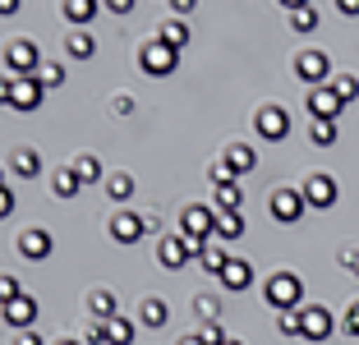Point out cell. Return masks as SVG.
I'll list each match as a JSON object with an SVG mask.
<instances>
[{"label": "cell", "instance_id": "obj_53", "mask_svg": "<svg viewBox=\"0 0 359 345\" xmlns=\"http://www.w3.org/2000/svg\"><path fill=\"white\" fill-rule=\"evenodd\" d=\"M0 184H5V175H0Z\"/></svg>", "mask_w": 359, "mask_h": 345}, {"label": "cell", "instance_id": "obj_19", "mask_svg": "<svg viewBox=\"0 0 359 345\" xmlns=\"http://www.w3.org/2000/svg\"><path fill=\"white\" fill-rule=\"evenodd\" d=\"M51 189H55V198H74L83 189V180H79L74 166H60V170H51Z\"/></svg>", "mask_w": 359, "mask_h": 345}, {"label": "cell", "instance_id": "obj_27", "mask_svg": "<svg viewBox=\"0 0 359 345\" xmlns=\"http://www.w3.org/2000/svg\"><path fill=\"white\" fill-rule=\"evenodd\" d=\"M138 318H143V327H166L170 323V309H166V299H143Z\"/></svg>", "mask_w": 359, "mask_h": 345}, {"label": "cell", "instance_id": "obj_40", "mask_svg": "<svg viewBox=\"0 0 359 345\" xmlns=\"http://www.w3.org/2000/svg\"><path fill=\"white\" fill-rule=\"evenodd\" d=\"M346 332H350V336H359V299L346 309Z\"/></svg>", "mask_w": 359, "mask_h": 345}, {"label": "cell", "instance_id": "obj_41", "mask_svg": "<svg viewBox=\"0 0 359 345\" xmlns=\"http://www.w3.org/2000/svg\"><path fill=\"white\" fill-rule=\"evenodd\" d=\"M111 111H116V115H129V111H134V97H129V93H120L116 102H111Z\"/></svg>", "mask_w": 359, "mask_h": 345}, {"label": "cell", "instance_id": "obj_24", "mask_svg": "<svg viewBox=\"0 0 359 345\" xmlns=\"http://www.w3.org/2000/svg\"><path fill=\"white\" fill-rule=\"evenodd\" d=\"M134 336H138V327L129 323V318H111V323H106V345H134Z\"/></svg>", "mask_w": 359, "mask_h": 345}, {"label": "cell", "instance_id": "obj_29", "mask_svg": "<svg viewBox=\"0 0 359 345\" xmlns=\"http://www.w3.org/2000/svg\"><path fill=\"white\" fill-rule=\"evenodd\" d=\"M106 194H111L116 203H129V198H134V175H125V170L111 175V180H106Z\"/></svg>", "mask_w": 359, "mask_h": 345}, {"label": "cell", "instance_id": "obj_4", "mask_svg": "<svg viewBox=\"0 0 359 345\" xmlns=\"http://www.w3.org/2000/svg\"><path fill=\"white\" fill-rule=\"evenodd\" d=\"M175 65H180V51H175V46H166L161 37L143 42V51H138V69L152 74V79H166V74H175Z\"/></svg>", "mask_w": 359, "mask_h": 345}, {"label": "cell", "instance_id": "obj_10", "mask_svg": "<svg viewBox=\"0 0 359 345\" xmlns=\"http://www.w3.org/2000/svg\"><path fill=\"white\" fill-rule=\"evenodd\" d=\"M51 249H55V240H51V230H42V226H28L19 235V253L28 262H42V258H51Z\"/></svg>", "mask_w": 359, "mask_h": 345}, {"label": "cell", "instance_id": "obj_6", "mask_svg": "<svg viewBox=\"0 0 359 345\" xmlns=\"http://www.w3.org/2000/svg\"><path fill=\"white\" fill-rule=\"evenodd\" d=\"M254 125H258V134L267 138V143H281L285 134H290V115H285V106H276V102H267L263 111L254 115Z\"/></svg>", "mask_w": 359, "mask_h": 345}, {"label": "cell", "instance_id": "obj_30", "mask_svg": "<svg viewBox=\"0 0 359 345\" xmlns=\"http://www.w3.org/2000/svg\"><path fill=\"white\" fill-rule=\"evenodd\" d=\"M309 138H313L318 147H332L337 143V120H313V125H309Z\"/></svg>", "mask_w": 359, "mask_h": 345}, {"label": "cell", "instance_id": "obj_52", "mask_svg": "<svg viewBox=\"0 0 359 345\" xmlns=\"http://www.w3.org/2000/svg\"><path fill=\"white\" fill-rule=\"evenodd\" d=\"M222 345H244V341H235V336H226V341H222Z\"/></svg>", "mask_w": 359, "mask_h": 345}, {"label": "cell", "instance_id": "obj_31", "mask_svg": "<svg viewBox=\"0 0 359 345\" xmlns=\"http://www.w3.org/2000/svg\"><path fill=\"white\" fill-rule=\"evenodd\" d=\"M276 327H281V336H304V309L281 313V318H276Z\"/></svg>", "mask_w": 359, "mask_h": 345}, {"label": "cell", "instance_id": "obj_13", "mask_svg": "<svg viewBox=\"0 0 359 345\" xmlns=\"http://www.w3.org/2000/svg\"><path fill=\"white\" fill-rule=\"evenodd\" d=\"M42 97H46L42 79H14V97H10V106L28 115V111H37V106H42Z\"/></svg>", "mask_w": 359, "mask_h": 345}, {"label": "cell", "instance_id": "obj_48", "mask_svg": "<svg viewBox=\"0 0 359 345\" xmlns=\"http://www.w3.org/2000/svg\"><path fill=\"white\" fill-rule=\"evenodd\" d=\"M175 345H208V341H203V336L198 332H189V336H180V341Z\"/></svg>", "mask_w": 359, "mask_h": 345}, {"label": "cell", "instance_id": "obj_23", "mask_svg": "<svg viewBox=\"0 0 359 345\" xmlns=\"http://www.w3.org/2000/svg\"><path fill=\"white\" fill-rule=\"evenodd\" d=\"M97 10H102V0H65V19L79 23V28H83V23H93Z\"/></svg>", "mask_w": 359, "mask_h": 345}, {"label": "cell", "instance_id": "obj_5", "mask_svg": "<svg viewBox=\"0 0 359 345\" xmlns=\"http://www.w3.org/2000/svg\"><path fill=\"white\" fill-rule=\"evenodd\" d=\"M304 194H299V189H276L272 194V203H267V212H272L276 221H281V226H295L299 217H304Z\"/></svg>", "mask_w": 359, "mask_h": 345}, {"label": "cell", "instance_id": "obj_16", "mask_svg": "<svg viewBox=\"0 0 359 345\" xmlns=\"http://www.w3.org/2000/svg\"><path fill=\"white\" fill-rule=\"evenodd\" d=\"M5 323L19 327V332H28V327L37 323V299H32V295H19L14 304H5Z\"/></svg>", "mask_w": 359, "mask_h": 345}, {"label": "cell", "instance_id": "obj_7", "mask_svg": "<svg viewBox=\"0 0 359 345\" xmlns=\"http://www.w3.org/2000/svg\"><path fill=\"white\" fill-rule=\"evenodd\" d=\"M299 194H304V203L309 208H332V203H337V180L327 175V170H313V175L304 180V189H299Z\"/></svg>", "mask_w": 359, "mask_h": 345}, {"label": "cell", "instance_id": "obj_36", "mask_svg": "<svg viewBox=\"0 0 359 345\" xmlns=\"http://www.w3.org/2000/svg\"><path fill=\"white\" fill-rule=\"evenodd\" d=\"M37 79H42V88H60V83H65V65L46 60V65H42V74H37Z\"/></svg>", "mask_w": 359, "mask_h": 345}, {"label": "cell", "instance_id": "obj_18", "mask_svg": "<svg viewBox=\"0 0 359 345\" xmlns=\"http://www.w3.org/2000/svg\"><path fill=\"white\" fill-rule=\"evenodd\" d=\"M231 175H244V170H254V147L249 143H231L226 147V161H222Z\"/></svg>", "mask_w": 359, "mask_h": 345}, {"label": "cell", "instance_id": "obj_1", "mask_svg": "<svg viewBox=\"0 0 359 345\" xmlns=\"http://www.w3.org/2000/svg\"><path fill=\"white\" fill-rule=\"evenodd\" d=\"M217 217H222L217 208H203V203H189V208L180 212V235H184V240H189L194 249L203 253V244H208L212 235H217Z\"/></svg>", "mask_w": 359, "mask_h": 345}, {"label": "cell", "instance_id": "obj_42", "mask_svg": "<svg viewBox=\"0 0 359 345\" xmlns=\"http://www.w3.org/2000/svg\"><path fill=\"white\" fill-rule=\"evenodd\" d=\"M102 5H106L111 14H129V10H134V0H102Z\"/></svg>", "mask_w": 359, "mask_h": 345}, {"label": "cell", "instance_id": "obj_49", "mask_svg": "<svg viewBox=\"0 0 359 345\" xmlns=\"http://www.w3.org/2000/svg\"><path fill=\"white\" fill-rule=\"evenodd\" d=\"M19 5L23 0H0V14H19Z\"/></svg>", "mask_w": 359, "mask_h": 345}, {"label": "cell", "instance_id": "obj_50", "mask_svg": "<svg viewBox=\"0 0 359 345\" xmlns=\"http://www.w3.org/2000/svg\"><path fill=\"white\" fill-rule=\"evenodd\" d=\"M281 5H285L290 14H295V10H304V5H313V0H281Z\"/></svg>", "mask_w": 359, "mask_h": 345}, {"label": "cell", "instance_id": "obj_45", "mask_svg": "<svg viewBox=\"0 0 359 345\" xmlns=\"http://www.w3.org/2000/svg\"><path fill=\"white\" fill-rule=\"evenodd\" d=\"M341 262H346V267H355V276H359V249H346V253H341Z\"/></svg>", "mask_w": 359, "mask_h": 345}, {"label": "cell", "instance_id": "obj_38", "mask_svg": "<svg viewBox=\"0 0 359 345\" xmlns=\"http://www.w3.org/2000/svg\"><path fill=\"white\" fill-rule=\"evenodd\" d=\"M198 336H203V341H208V345H222V341H226L222 323H203V332H198Z\"/></svg>", "mask_w": 359, "mask_h": 345}, {"label": "cell", "instance_id": "obj_28", "mask_svg": "<svg viewBox=\"0 0 359 345\" xmlns=\"http://www.w3.org/2000/svg\"><path fill=\"white\" fill-rule=\"evenodd\" d=\"M240 203H244V189L235 184H217V212H240Z\"/></svg>", "mask_w": 359, "mask_h": 345}, {"label": "cell", "instance_id": "obj_32", "mask_svg": "<svg viewBox=\"0 0 359 345\" xmlns=\"http://www.w3.org/2000/svg\"><path fill=\"white\" fill-rule=\"evenodd\" d=\"M74 170H79V180H83V184H97V180H102V161H97L93 152H88V157H79Z\"/></svg>", "mask_w": 359, "mask_h": 345}, {"label": "cell", "instance_id": "obj_39", "mask_svg": "<svg viewBox=\"0 0 359 345\" xmlns=\"http://www.w3.org/2000/svg\"><path fill=\"white\" fill-rule=\"evenodd\" d=\"M14 212V194H10V184H0V221Z\"/></svg>", "mask_w": 359, "mask_h": 345}, {"label": "cell", "instance_id": "obj_43", "mask_svg": "<svg viewBox=\"0 0 359 345\" xmlns=\"http://www.w3.org/2000/svg\"><path fill=\"white\" fill-rule=\"evenodd\" d=\"M10 97H14V79L5 74V79H0V106H10Z\"/></svg>", "mask_w": 359, "mask_h": 345}, {"label": "cell", "instance_id": "obj_20", "mask_svg": "<svg viewBox=\"0 0 359 345\" xmlns=\"http://www.w3.org/2000/svg\"><path fill=\"white\" fill-rule=\"evenodd\" d=\"M198 262L208 267L212 276H222V272H226V262H231V244H203Z\"/></svg>", "mask_w": 359, "mask_h": 345}, {"label": "cell", "instance_id": "obj_22", "mask_svg": "<svg viewBox=\"0 0 359 345\" xmlns=\"http://www.w3.org/2000/svg\"><path fill=\"white\" fill-rule=\"evenodd\" d=\"M157 37H161V42H166V46H175V51H180V46H184V42H189V37H194V28H189V23H184V19H166V23H161V28H157Z\"/></svg>", "mask_w": 359, "mask_h": 345}, {"label": "cell", "instance_id": "obj_15", "mask_svg": "<svg viewBox=\"0 0 359 345\" xmlns=\"http://www.w3.org/2000/svg\"><path fill=\"white\" fill-rule=\"evenodd\" d=\"M217 281H222V290L240 295V290H249V285H254V267H249L244 258H231V262H226V272L217 276Z\"/></svg>", "mask_w": 359, "mask_h": 345}, {"label": "cell", "instance_id": "obj_44", "mask_svg": "<svg viewBox=\"0 0 359 345\" xmlns=\"http://www.w3.org/2000/svg\"><path fill=\"white\" fill-rule=\"evenodd\" d=\"M170 10H175V14H194V10H198V0H170Z\"/></svg>", "mask_w": 359, "mask_h": 345}, {"label": "cell", "instance_id": "obj_8", "mask_svg": "<svg viewBox=\"0 0 359 345\" xmlns=\"http://www.w3.org/2000/svg\"><path fill=\"white\" fill-rule=\"evenodd\" d=\"M189 258H198V249H194L184 235H166V240L157 244V262H161V267H170V272H180Z\"/></svg>", "mask_w": 359, "mask_h": 345}, {"label": "cell", "instance_id": "obj_9", "mask_svg": "<svg viewBox=\"0 0 359 345\" xmlns=\"http://www.w3.org/2000/svg\"><path fill=\"white\" fill-rule=\"evenodd\" d=\"M295 74L304 79L309 88H323V83H327V74H332V60L323 51H299L295 55Z\"/></svg>", "mask_w": 359, "mask_h": 345}, {"label": "cell", "instance_id": "obj_51", "mask_svg": "<svg viewBox=\"0 0 359 345\" xmlns=\"http://www.w3.org/2000/svg\"><path fill=\"white\" fill-rule=\"evenodd\" d=\"M55 345H83V341H69V336H65V341H55Z\"/></svg>", "mask_w": 359, "mask_h": 345}, {"label": "cell", "instance_id": "obj_34", "mask_svg": "<svg viewBox=\"0 0 359 345\" xmlns=\"http://www.w3.org/2000/svg\"><path fill=\"white\" fill-rule=\"evenodd\" d=\"M332 88H337V97H341L346 106L359 97V79H355V74H341V79H332Z\"/></svg>", "mask_w": 359, "mask_h": 345}, {"label": "cell", "instance_id": "obj_25", "mask_svg": "<svg viewBox=\"0 0 359 345\" xmlns=\"http://www.w3.org/2000/svg\"><path fill=\"white\" fill-rule=\"evenodd\" d=\"M65 51L74 55V60H88V55L97 51V42H93V32H88V28H74V32H69V37H65Z\"/></svg>", "mask_w": 359, "mask_h": 345}, {"label": "cell", "instance_id": "obj_2", "mask_svg": "<svg viewBox=\"0 0 359 345\" xmlns=\"http://www.w3.org/2000/svg\"><path fill=\"white\" fill-rule=\"evenodd\" d=\"M263 299L272 304L276 313H290V309H299V299H304V281H299L295 272H272L263 285Z\"/></svg>", "mask_w": 359, "mask_h": 345}, {"label": "cell", "instance_id": "obj_12", "mask_svg": "<svg viewBox=\"0 0 359 345\" xmlns=\"http://www.w3.org/2000/svg\"><path fill=\"white\" fill-rule=\"evenodd\" d=\"M143 230H148V221L138 217V212H129V208H120L116 217H111V235H116L120 244H138V240H143Z\"/></svg>", "mask_w": 359, "mask_h": 345}, {"label": "cell", "instance_id": "obj_47", "mask_svg": "<svg viewBox=\"0 0 359 345\" xmlns=\"http://www.w3.org/2000/svg\"><path fill=\"white\" fill-rule=\"evenodd\" d=\"M337 10L341 14H359V0H337Z\"/></svg>", "mask_w": 359, "mask_h": 345}, {"label": "cell", "instance_id": "obj_33", "mask_svg": "<svg viewBox=\"0 0 359 345\" xmlns=\"http://www.w3.org/2000/svg\"><path fill=\"white\" fill-rule=\"evenodd\" d=\"M290 28H295V32H318V10H313V5L295 10V14H290Z\"/></svg>", "mask_w": 359, "mask_h": 345}, {"label": "cell", "instance_id": "obj_3", "mask_svg": "<svg viewBox=\"0 0 359 345\" xmlns=\"http://www.w3.org/2000/svg\"><path fill=\"white\" fill-rule=\"evenodd\" d=\"M42 65H46L42 51H37L28 37H19V42L5 46V69H10L14 79H37V74H42Z\"/></svg>", "mask_w": 359, "mask_h": 345}, {"label": "cell", "instance_id": "obj_21", "mask_svg": "<svg viewBox=\"0 0 359 345\" xmlns=\"http://www.w3.org/2000/svg\"><path fill=\"white\" fill-rule=\"evenodd\" d=\"M10 170L19 180H32V175H42V157H37L32 147H19V152H14V161H10Z\"/></svg>", "mask_w": 359, "mask_h": 345}, {"label": "cell", "instance_id": "obj_26", "mask_svg": "<svg viewBox=\"0 0 359 345\" xmlns=\"http://www.w3.org/2000/svg\"><path fill=\"white\" fill-rule=\"evenodd\" d=\"M240 235H244V217H240V212H222V217H217V240L235 244Z\"/></svg>", "mask_w": 359, "mask_h": 345}, {"label": "cell", "instance_id": "obj_35", "mask_svg": "<svg viewBox=\"0 0 359 345\" xmlns=\"http://www.w3.org/2000/svg\"><path fill=\"white\" fill-rule=\"evenodd\" d=\"M194 309L203 313V323H217V313H222V304H217V295H198V299H194Z\"/></svg>", "mask_w": 359, "mask_h": 345}, {"label": "cell", "instance_id": "obj_14", "mask_svg": "<svg viewBox=\"0 0 359 345\" xmlns=\"http://www.w3.org/2000/svg\"><path fill=\"white\" fill-rule=\"evenodd\" d=\"M332 313L323 309V304H304V341H327L332 336Z\"/></svg>", "mask_w": 359, "mask_h": 345}, {"label": "cell", "instance_id": "obj_11", "mask_svg": "<svg viewBox=\"0 0 359 345\" xmlns=\"http://www.w3.org/2000/svg\"><path fill=\"white\" fill-rule=\"evenodd\" d=\"M309 111H313V120H341V111H346V102L337 97V88L323 83L309 93Z\"/></svg>", "mask_w": 359, "mask_h": 345}, {"label": "cell", "instance_id": "obj_17", "mask_svg": "<svg viewBox=\"0 0 359 345\" xmlns=\"http://www.w3.org/2000/svg\"><path fill=\"white\" fill-rule=\"evenodd\" d=\"M88 313H93V323H111V318L120 313V299L111 290H93V299H88Z\"/></svg>", "mask_w": 359, "mask_h": 345}, {"label": "cell", "instance_id": "obj_46", "mask_svg": "<svg viewBox=\"0 0 359 345\" xmlns=\"http://www.w3.org/2000/svg\"><path fill=\"white\" fill-rule=\"evenodd\" d=\"M14 345H42V336H37V332H19V341H14Z\"/></svg>", "mask_w": 359, "mask_h": 345}, {"label": "cell", "instance_id": "obj_37", "mask_svg": "<svg viewBox=\"0 0 359 345\" xmlns=\"http://www.w3.org/2000/svg\"><path fill=\"white\" fill-rule=\"evenodd\" d=\"M23 295V281L19 276H0V304H14Z\"/></svg>", "mask_w": 359, "mask_h": 345}]
</instances>
